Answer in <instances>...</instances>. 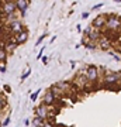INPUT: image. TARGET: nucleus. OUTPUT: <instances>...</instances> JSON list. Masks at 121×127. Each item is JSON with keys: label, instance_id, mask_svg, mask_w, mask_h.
I'll use <instances>...</instances> for the list:
<instances>
[{"label": "nucleus", "instance_id": "obj_1", "mask_svg": "<svg viewBox=\"0 0 121 127\" xmlns=\"http://www.w3.org/2000/svg\"><path fill=\"white\" fill-rule=\"evenodd\" d=\"M121 27V20L117 16H108L106 18V28L110 31H117Z\"/></svg>", "mask_w": 121, "mask_h": 127}, {"label": "nucleus", "instance_id": "obj_2", "mask_svg": "<svg viewBox=\"0 0 121 127\" xmlns=\"http://www.w3.org/2000/svg\"><path fill=\"white\" fill-rule=\"evenodd\" d=\"M86 78H87V81L92 82V83H96V82L99 81V68L97 66H94V65H89L87 68H86Z\"/></svg>", "mask_w": 121, "mask_h": 127}, {"label": "nucleus", "instance_id": "obj_3", "mask_svg": "<svg viewBox=\"0 0 121 127\" xmlns=\"http://www.w3.org/2000/svg\"><path fill=\"white\" fill-rule=\"evenodd\" d=\"M120 81H121V73H118V72H110V71H107L106 75L103 76V82L106 85H116Z\"/></svg>", "mask_w": 121, "mask_h": 127}, {"label": "nucleus", "instance_id": "obj_4", "mask_svg": "<svg viewBox=\"0 0 121 127\" xmlns=\"http://www.w3.org/2000/svg\"><path fill=\"white\" fill-rule=\"evenodd\" d=\"M9 31L13 34V35H17V34H20L21 31H24V26H23V21L21 20H18V18H16L14 21H11L9 26Z\"/></svg>", "mask_w": 121, "mask_h": 127}, {"label": "nucleus", "instance_id": "obj_5", "mask_svg": "<svg viewBox=\"0 0 121 127\" xmlns=\"http://www.w3.org/2000/svg\"><path fill=\"white\" fill-rule=\"evenodd\" d=\"M85 35L89 38L92 42H99V40L101 38V32L100 30H96V28H86L85 30Z\"/></svg>", "mask_w": 121, "mask_h": 127}, {"label": "nucleus", "instance_id": "obj_6", "mask_svg": "<svg viewBox=\"0 0 121 127\" xmlns=\"http://www.w3.org/2000/svg\"><path fill=\"white\" fill-rule=\"evenodd\" d=\"M17 11V7H16V3H14V0H7L3 7H1V13L4 14V16H10V14H14Z\"/></svg>", "mask_w": 121, "mask_h": 127}, {"label": "nucleus", "instance_id": "obj_7", "mask_svg": "<svg viewBox=\"0 0 121 127\" xmlns=\"http://www.w3.org/2000/svg\"><path fill=\"white\" fill-rule=\"evenodd\" d=\"M34 112H35V116H38V117H41V119H48V116H49V112H48V106L47 104H44V103H41V104H38L35 109H34Z\"/></svg>", "mask_w": 121, "mask_h": 127}, {"label": "nucleus", "instance_id": "obj_8", "mask_svg": "<svg viewBox=\"0 0 121 127\" xmlns=\"http://www.w3.org/2000/svg\"><path fill=\"white\" fill-rule=\"evenodd\" d=\"M14 3H16L17 11H20L21 16H25V11H27V9H28L30 0H14Z\"/></svg>", "mask_w": 121, "mask_h": 127}, {"label": "nucleus", "instance_id": "obj_9", "mask_svg": "<svg viewBox=\"0 0 121 127\" xmlns=\"http://www.w3.org/2000/svg\"><path fill=\"white\" fill-rule=\"evenodd\" d=\"M55 100H56V96L52 93V91H47L45 92V95H44V102L42 103L47 104V106H51V104H54L55 103Z\"/></svg>", "mask_w": 121, "mask_h": 127}, {"label": "nucleus", "instance_id": "obj_10", "mask_svg": "<svg viewBox=\"0 0 121 127\" xmlns=\"http://www.w3.org/2000/svg\"><path fill=\"white\" fill-rule=\"evenodd\" d=\"M106 18L107 17H103V16L96 17L94 18V21H93V28H96V30H101L103 27H106Z\"/></svg>", "mask_w": 121, "mask_h": 127}, {"label": "nucleus", "instance_id": "obj_11", "mask_svg": "<svg viewBox=\"0 0 121 127\" xmlns=\"http://www.w3.org/2000/svg\"><path fill=\"white\" fill-rule=\"evenodd\" d=\"M97 44H99V47H100L103 51H108L110 48H111V41L108 40L107 37H101Z\"/></svg>", "mask_w": 121, "mask_h": 127}, {"label": "nucleus", "instance_id": "obj_12", "mask_svg": "<svg viewBox=\"0 0 121 127\" xmlns=\"http://www.w3.org/2000/svg\"><path fill=\"white\" fill-rule=\"evenodd\" d=\"M27 40H28V32L25 31V30H24V31H21L20 34H17V35H16V38H14V41L17 42L18 45H20V44H24Z\"/></svg>", "mask_w": 121, "mask_h": 127}, {"label": "nucleus", "instance_id": "obj_13", "mask_svg": "<svg viewBox=\"0 0 121 127\" xmlns=\"http://www.w3.org/2000/svg\"><path fill=\"white\" fill-rule=\"evenodd\" d=\"M44 122H45L44 119L35 116V117L32 119V126H34V127H42V126H44Z\"/></svg>", "mask_w": 121, "mask_h": 127}, {"label": "nucleus", "instance_id": "obj_14", "mask_svg": "<svg viewBox=\"0 0 121 127\" xmlns=\"http://www.w3.org/2000/svg\"><path fill=\"white\" fill-rule=\"evenodd\" d=\"M17 42H16V41H13V42H7V45L4 47V50H6V52H7V54H9V52H11V51H14L16 50V48H17Z\"/></svg>", "mask_w": 121, "mask_h": 127}, {"label": "nucleus", "instance_id": "obj_15", "mask_svg": "<svg viewBox=\"0 0 121 127\" xmlns=\"http://www.w3.org/2000/svg\"><path fill=\"white\" fill-rule=\"evenodd\" d=\"M56 86L61 89L62 92H66V91H69V83L68 82H65V81H62V82H58L56 83Z\"/></svg>", "mask_w": 121, "mask_h": 127}, {"label": "nucleus", "instance_id": "obj_16", "mask_svg": "<svg viewBox=\"0 0 121 127\" xmlns=\"http://www.w3.org/2000/svg\"><path fill=\"white\" fill-rule=\"evenodd\" d=\"M7 52H6L4 48H0V62H6V59H7Z\"/></svg>", "mask_w": 121, "mask_h": 127}, {"label": "nucleus", "instance_id": "obj_17", "mask_svg": "<svg viewBox=\"0 0 121 127\" xmlns=\"http://www.w3.org/2000/svg\"><path fill=\"white\" fill-rule=\"evenodd\" d=\"M6 106H7V99H6L4 96L0 95V110H3Z\"/></svg>", "mask_w": 121, "mask_h": 127}, {"label": "nucleus", "instance_id": "obj_18", "mask_svg": "<svg viewBox=\"0 0 121 127\" xmlns=\"http://www.w3.org/2000/svg\"><path fill=\"white\" fill-rule=\"evenodd\" d=\"M96 44H97V42H92V41H90L89 44H86V48H87V50H96V48H97V45H96Z\"/></svg>", "mask_w": 121, "mask_h": 127}, {"label": "nucleus", "instance_id": "obj_19", "mask_svg": "<svg viewBox=\"0 0 121 127\" xmlns=\"http://www.w3.org/2000/svg\"><path fill=\"white\" fill-rule=\"evenodd\" d=\"M40 92H41V89H38V91H35L34 93H31V96H30V97H31V100H34V102H35L37 97H38V95H40Z\"/></svg>", "mask_w": 121, "mask_h": 127}, {"label": "nucleus", "instance_id": "obj_20", "mask_svg": "<svg viewBox=\"0 0 121 127\" xmlns=\"http://www.w3.org/2000/svg\"><path fill=\"white\" fill-rule=\"evenodd\" d=\"M30 75H31V69H27L25 72L23 73V76H21V81H24V79H27V78L30 76Z\"/></svg>", "mask_w": 121, "mask_h": 127}, {"label": "nucleus", "instance_id": "obj_21", "mask_svg": "<svg viewBox=\"0 0 121 127\" xmlns=\"http://www.w3.org/2000/svg\"><path fill=\"white\" fill-rule=\"evenodd\" d=\"M6 69H7V68H6V62H0V72L4 73Z\"/></svg>", "mask_w": 121, "mask_h": 127}, {"label": "nucleus", "instance_id": "obj_22", "mask_svg": "<svg viewBox=\"0 0 121 127\" xmlns=\"http://www.w3.org/2000/svg\"><path fill=\"white\" fill-rule=\"evenodd\" d=\"M45 37H47V32H45V34H42V35H41L40 38H38V41H37V44H35V45H40V44H41V41L44 40Z\"/></svg>", "mask_w": 121, "mask_h": 127}, {"label": "nucleus", "instance_id": "obj_23", "mask_svg": "<svg viewBox=\"0 0 121 127\" xmlns=\"http://www.w3.org/2000/svg\"><path fill=\"white\" fill-rule=\"evenodd\" d=\"M9 123H10V117H6V119H4V122L1 123V126H3V127H6L7 124H9Z\"/></svg>", "mask_w": 121, "mask_h": 127}, {"label": "nucleus", "instance_id": "obj_24", "mask_svg": "<svg viewBox=\"0 0 121 127\" xmlns=\"http://www.w3.org/2000/svg\"><path fill=\"white\" fill-rule=\"evenodd\" d=\"M42 127H54V124H52L51 122H48V120H47V122H44V126H42Z\"/></svg>", "mask_w": 121, "mask_h": 127}, {"label": "nucleus", "instance_id": "obj_25", "mask_svg": "<svg viewBox=\"0 0 121 127\" xmlns=\"http://www.w3.org/2000/svg\"><path fill=\"white\" fill-rule=\"evenodd\" d=\"M100 7H103V3H99V4H96L92 7V10H96V9H100Z\"/></svg>", "mask_w": 121, "mask_h": 127}, {"label": "nucleus", "instance_id": "obj_26", "mask_svg": "<svg viewBox=\"0 0 121 127\" xmlns=\"http://www.w3.org/2000/svg\"><path fill=\"white\" fill-rule=\"evenodd\" d=\"M41 59H42V62H44V64H48V61H49V58H48V57H42Z\"/></svg>", "mask_w": 121, "mask_h": 127}, {"label": "nucleus", "instance_id": "obj_27", "mask_svg": "<svg viewBox=\"0 0 121 127\" xmlns=\"http://www.w3.org/2000/svg\"><path fill=\"white\" fill-rule=\"evenodd\" d=\"M111 55H113V58L116 59V61H121V58H120V57H118L117 54H111Z\"/></svg>", "mask_w": 121, "mask_h": 127}, {"label": "nucleus", "instance_id": "obj_28", "mask_svg": "<svg viewBox=\"0 0 121 127\" xmlns=\"http://www.w3.org/2000/svg\"><path fill=\"white\" fill-rule=\"evenodd\" d=\"M4 91L7 92V93H10V92H11V89H10V86H9V85H4Z\"/></svg>", "mask_w": 121, "mask_h": 127}, {"label": "nucleus", "instance_id": "obj_29", "mask_svg": "<svg viewBox=\"0 0 121 127\" xmlns=\"http://www.w3.org/2000/svg\"><path fill=\"white\" fill-rule=\"evenodd\" d=\"M89 17V13H83L82 14V18H87Z\"/></svg>", "mask_w": 121, "mask_h": 127}, {"label": "nucleus", "instance_id": "obj_30", "mask_svg": "<svg viewBox=\"0 0 121 127\" xmlns=\"http://www.w3.org/2000/svg\"><path fill=\"white\" fill-rule=\"evenodd\" d=\"M24 124H25V126H30L31 123H30V120H28V119H25V122H24Z\"/></svg>", "mask_w": 121, "mask_h": 127}, {"label": "nucleus", "instance_id": "obj_31", "mask_svg": "<svg viewBox=\"0 0 121 127\" xmlns=\"http://www.w3.org/2000/svg\"><path fill=\"white\" fill-rule=\"evenodd\" d=\"M114 1H116V3H121V0H114Z\"/></svg>", "mask_w": 121, "mask_h": 127}, {"label": "nucleus", "instance_id": "obj_32", "mask_svg": "<svg viewBox=\"0 0 121 127\" xmlns=\"http://www.w3.org/2000/svg\"><path fill=\"white\" fill-rule=\"evenodd\" d=\"M0 127H3V126H1V122H0Z\"/></svg>", "mask_w": 121, "mask_h": 127}]
</instances>
